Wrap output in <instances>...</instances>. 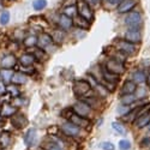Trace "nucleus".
I'll return each instance as SVG.
<instances>
[{"mask_svg": "<svg viewBox=\"0 0 150 150\" xmlns=\"http://www.w3.org/2000/svg\"><path fill=\"white\" fill-rule=\"evenodd\" d=\"M19 64H21V66H33L35 62H36V60H35V58H34V55L31 54V53H24V54H22L21 57H19Z\"/></svg>", "mask_w": 150, "mask_h": 150, "instance_id": "obj_21", "label": "nucleus"}, {"mask_svg": "<svg viewBox=\"0 0 150 150\" xmlns=\"http://www.w3.org/2000/svg\"><path fill=\"white\" fill-rule=\"evenodd\" d=\"M72 110H73L74 114H77V115H79L82 118H86V119L90 117L91 112H93V109L88 105H86L84 101H77L76 103L73 105Z\"/></svg>", "mask_w": 150, "mask_h": 150, "instance_id": "obj_8", "label": "nucleus"}, {"mask_svg": "<svg viewBox=\"0 0 150 150\" xmlns=\"http://www.w3.org/2000/svg\"><path fill=\"white\" fill-rule=\"evenodd\" d=\"M119 148H120V150H129L131 148V143L127 139H121L119 142Z\"/></svg>", "mask_w": 150, "mask_h": 150, "instance_id": "obj_39", "label": "nucleus"}, {"mask_svg": "<svg viewBox=\"0 0 150 150\" xmlns=\"http://www.w3.org/2000/svg\"><path fill=\"white\" fill-rule=\"evenodd\" d=\"M10 18H11V15L8 11H6V10L1 11V13H0V25H6L10 22Z\"/></svg>", "mask_w": 150, "mask_h": 150, "instance_id": "obj_33", "label": "nucleus"}, {"mask_svg": "<svg viewBox=\"0 0 150 150\" xmlns=\"http://www.w3.org/2000/svg\"><path fill=\"white\" fill-rule=\"evenodd\" d=\"M143 66L145 70H150V59H144L143 60Z\"/></svg>", "mask_w": 150, "mask_h": 150, "instance_id": "obj_45", "label": "nucleus"}, {"mask_svg": "<svg viewBox=\"0 0 150 150\" xmlns=\"http://www.w3.org/2000/svg\"><path fill=\"white\" fill-rule=\"evenodd\" d=\"M73 25L74 27H77V29H82V30H88L89 28H90V25H91V23L90 22H88L86 19H84L83 17H81V16H76L73 19Z\"/></svg>", "mask_w": 150, "mask_h": 150, "instance_id": "obj_19", "label": "nucleus"}, {"mask_svg": "<svg viewBox=\"0 0 150 150\" xmlns=\"http://www.w3.org/2000/svg\"><path fill=\"white\" fill-rule=\"evenodd\" d=\"M77 11H78V16L83 17L88 22L91 23L94 21V17H95L94 8L90 7L85 1H83V0H78L77 1Z\"/></svg>", "mask_w": 150, "mask_h": 150, "instance_id": "obj_4", "label": "nucleus"}, {"mask_svg": "<svg viewBox=\"0 0 150 150\" xmlns=\"http://www.w3.org/2000/svg\"><path fill=\"white\" fill-rule=\"evenodd\" d=\"M136 100L137 98H136L134 94H131V95H122L120 101H121V105H124V106H131Z\"/></svg>", "mask_w": 150, "mask_h": 150, "instance_id": "obj_31", "label": "nucleus"}, {"mask_svg": "<svg viewBox=\"0 0 150 150\" xmlns=\"http://www.w3.org/2000/svg\"><path fill=\"white\" fill-rule=\"evenodd\" d=\"M69 121H71L72 124H74L76 126L81 127V129H85V127H88L89 125H90V120L89 119H86V118H82L77 114H72L71 118L69 119Z\"/></svg>", "mask_w": 150, "mask_h": 150, "instance_id": "obj_16", "label": "nucleus"}, {"mask_svg": "<svg viewBox=\"0 0 150 150\" xmlns=\"http://www.w3.org/2000/svg\"><path fill=\"white\" fill-rule=\"evenodd\" d=\"M146 127H148V129H149V130H150V124H149V125H148V126H146Z\"/></svg>", "mask_w": 150, "mask_h": 150, "instance_id": "obj_48", "label": "nucleus"}, {"mask_svg": "<svg viewBox=\"0 0 150 150\" xmlns=\"http://www.w3.org/2000/svg\"><path fill=\"white\" fill-rule=\"evenodd\" d=\"M19 72L24 73L25 76H28V74H34L35 67L34 66H19Z\"/></svg>", "mask_w": 150, "mask_h": 150, "instance_id": "obj_37", "label": "nucleus"}, {"mask_svg": "<svg viewBox=\"0 0 150 150\" xmlns=\"http://www.w3.org/2000/svg\"><path fill=\"white\" fill-rule=\"evenodd\" d=\"M73 91L77 96H79L82 98L95 95L94 90L91 89V86H90V84L88 83V81H85V79H78V81L74 82Z\"/></svg>", "mask_w": 150, "mask_h": 150, "instance_id": "obj_3", "label": "nucleus"}, {"mask_svg": "<svg viewBox=\"0 0 150 150\" xmlns=\"http://www.w3.org/2000/svg\"><path fill=\"white\" fill-rule=\"evenodd\" d=\"M47 7V0H34L33 1V8L35 11H42Z\"/></svg>", "mask_w": 150, "mask_h": 150, "instance_id": "obj_32", "label": "nucleus"}, {"mask_svg": "<svg viewBox=\"0 0 150 150\" xmlns=\"http://www.w3.org/2000/svg\"><path fill=\"white\" fill-rule=\"evenodd\" d=\"M6 91L12 97H18L21 95V90L18 88V85H15V84H12V83L8 84V86H6Z\"/></svg>", "mask_w": 150, "mask_h": 150, "instance_id": "obj_30", "label": "nucleus"}, {"mask_svg": "<svg viewBox=\"0 0 150 150\" xmlns=\"http://www.w3.org/2000/svg\"><path fill=\"white\" fill-rule=\"evenodd\" d=\"M101 148L103 150H115V145L110 142H103L101 143Z\"/></svg>", "mask_w": 150, "mask_h": 150, "instance_id": "obj_40", "label": "nucleus"}, {"mask_svg": "<svg viewBox=\"0 0 150 150\" xmlns=\"http://www.w3.org/2000/svg\"><path fill=\"white\" fill-rule=\"evenodd\" d=\"M4 94H6V85L5 83L0 82V95H4Z\"/></svg>", "mask_w": 150, "mask_h": 150, "instance_id": "obj_44", "label": "nucleus"}, {"mask_svg": "<svg viewBox=\"0 0 150 150\" xmlns=\"http://www.w3.org/2000/svg\"><path fill=\"white\" fill-rule=\"evenodd\" d=\"M130 112H131L130 106H124V105H121L120 107H118V114L121 115V117H126V115L130 113Z\"/></svg>", "mask_w": 150, "mask_h": 150, "instance_id": "obj_36", "label": "nucleus"}, {"mask_svg": "<svg viewBox=\"0 0 150 150\" xmlns=\"http://www.w3.org/2000/svg\"><path fill=\"white\" fill-rule=\"evenodd\" d=\"M100 69H101V79L102 81H105L107 83H110L113 85H115L120 81V76H117V74H114V73H110L109 71L106 70V67L103 65Z\"/></svg>", "mask_w": 150, "mask_h": 150, "instance_id": "obj_13", "label": "nucleus"}, {"mask_svg": "<svg viewBox=\"0 0 150 150\" xmlns=\"http://www.w3.org/2000/svg\"><path fill=\"white\" fill-rule=\"evenodd\" d=\"M145 83H146V85L150 88V72L146 74V79H145Z\"/></svg>", "mask_w": 150, "mask_h": 150, "instance_id": "obj_47", "label": "nucleus"}, {"mask_svg": "<svg viewBox=\"0 0 150 150\" xmlns=\"http://www.w3.org/2000/svg\"><path fill=\"white\" fill-rule=\"evenodd\" d=\"M52 45H53V40H52L51 34L46 31H42L39 34V36H37V46H39V48L46 49Z\"/></svg>", "mask_w": 150, "mask_h": 150, "instance_id": "obj_11", "label": "nucleus"}, {"mask_svg": "<svg viewBox=\"0 0 150 150\" xmlns=\"http://www.w3.org/2000/svg\"><path fill=\"white\" fill-rule=\"evenodd\" d=\"M107 71H109L110 73H114L117 74V76H121L122 73H125V71H126V67H125V64H122V62L120 61H117L114 59H108L106 62H105V65Z\"/></svg>", "mask_w": 150, "mask_h": 150, "instance_id": "obj_5", "label": "nucleus"}, {"mask_svg": "<svg viewBox=\"0 0 150 150\" xmlns=\"http://www.w3.org/2000/svg\"><path fill=\"white\" fill-rule=\"evenodd\" d=\"M36 138H37V132L35 129H29L25 134H24V143L28 148L34 146V144L36 143Z\"/></svg>", "mask_w": 150, "mask_h": 150, "instance_id": "obj_17", "label": "nucleus"}, {"mask_svg": "<svg viewBox=\"0 0 150 150\" xmlns=\"http://www.w3.org/2000/svg\"><path fill=\"white\" fill-rule=\"evenodd\" d=\"M51 36H52V40H53L54 45H60V43L64 42L65 39H66V31L61 30L60 28H55V29L52 30Z\"/></svg>", "mask_w": 150, "mask_h": 150, "instance_id": "obj_15", "label": "nucleus"}, {"mask_svg": "<svg viewBox=\"0 0 150 150\" xmlns=\"http://www.w3.org/2000/svg\"><path fill=\"white\" fill-rule=\"evenodd\" d=\"M62 15H65L67 16L69 18H74L77 15H78V11H77V5H71V6H66L62 8V12H61Z\"/></svg>", "mask_w": 150, "mask_h": 150, "instance_id": "obj_27", "label": "nucleus"}, {"mask_svg": "<svg viewBox=\"0 0 150 150\" xmlns=\"http://www.w3.org/2000/svg\"><path fill=\"white\" fill-rule=\"evenodd\" d=\"M142 37V29H126L122 34V39L133 45H139Z\"/></svg>", "mask_w": 150, "mask_h": 150, "instance_id": "obj_6", "label": "nucleus"}, {"mask_svg": "<svg viewBox=\"0 0 150 150\" xmlns=\"http://www.w3.org/2000/svg\"><path fill=\"white\" fill-rule=\"evenodd\" d=\"M83 1H85L90 7H93L95 10V8H98L100 6H101L102 0H83Z\"/></svg>", "mask_w": 150, "mask_h": 150, "instance_id": "obj_38", "label": "nucleus"}, {"mask_svg": "<svg viewBox=\"0 0 150 150\" xmlns=\"http://www.w3.org/2000/svg\"><path fill=\"white\" fill-rule=\"evenodd\" d=\"M112 127H113V130H114L117 133H119V134H125V133H126V130H125L124 125H122L121 122L114 121L113 124H112Z\"/></svg>", "mask_w": 150, "mask_h": 150, "instance_id": "obj_34", "label": "nucleus"}, {"mask_svg": "<svg viewBox=\"0 0 150 150\" xmlns=\"http://www.w3.org/2000/svg\"><path fill=\"white\" fill-rule=\"evenodd\" d=\"M78 0H64V7L71 6V5H77Z\"/></svg>", "mask_w": 150, "mask_h": 150, "instance_id": "obj_43", "label": "nucleus"}, {"mask_svg": "<svg viewBox=\"0 0 150 150\" xmlns=\"http://www.w3.org/2000/svg\"><path fill=\"white\" fill-rule=\"evenodd\" d=\"M7 1H15V0H7Z\"/></svg>", "mask_w": 150, "mask_h": 150, "instance_id": "obj_49", "label": "nucleus"}, {"mask_svg": "<svg viewBox=\"0 0 150 150\" xmlns=\"http://www.w3.org/2000/svg\"><path fill=\"white\" fill-rule=\"evenodd\" d=\"M146 79V72L144 70H136L132 73V82H134L136 84H143L145 83Z\"/></svg>", "mask_w": 150, "mask_h": 150, "instance_id": "obj_23", "label": "nucleus"}, {"mask_svg": "<svg viewBox=\"0 0 150 150\" xmlns=\"http://www.w3.org/2000/svg\"><path fill=\"white\" fill-rule=\"evenodd\" d=\"M139 4V0H121V3L115 8L119 15H127L129 12L133 11L137 5Z\"/></svg>", "mask_w": 150, "mask_h": 150, "instance_id": "obj_7", "label": "nucleus"}, {"mask_svg": "<svg viewBox=\"0 0 150 150\" xmlns=\"http://www.w3.org/2000/svg\"><path fill=\"white\" fill-rule=\"evenodd\" d=\"M28 82V76H25L24 73L22 72H15L13 73V77L11 79V83L15 84V85H22V84H25Z\"/></svg>", "mask_w": 150, "mask_h": 150, "instance_id": "obj_24", "label": "nucleus"}, {"mask_svg": "<svg viewBox=\"0 0 150 150\" xmlns=\"http://www.w3.org/2000/svg\"><path fill=\"white\" fill-rule=\"evenodd\" d=\"M17 113V107H15L13 105L10 103H5L1 109H0V115L4 118H8V117H13Z\"/></svg>", "mask_w": 150, "mask_h": 150, "instance_id": "obj_20", "label": "nucleus"}, {"mask_svg": "<svg viewBox=\"0 0 150 150\" xmlns=\"http://www.w3.org/2000/svg\"><path fill=\"white\" fill-rule=\"evenodd\" d=\"M46 150H62L58 144H55V143H51L48 146H47V149Z\"/></svg>", "mask_w": 150, "mask_h": 150, "instance_id": "obj_42", "label": "nucleus"}, {"mask_svg": "<svg viewBox=\"0 0 150 150\" xmlns=\"http://www.w3.org/2000/svg\"><path fill=\"white\" fill-rule=\"evenodd\" d=\"M23 45L27 48H35L37 46V36L36 35H27L23 40Z\"/></svg>", "mask_w": 150, "mask_h": 150, "instance_id": "obj_28", "label": "nucleus"}, {"mask_svg": "<svg viewBox=\"0 0 150 150\" xmlns=\"http://www.w3.org/2000/svg\"><path fill=\"white\" fill-rule=\"evenodd\" d=\"M10 141H11V136L7 132H4V133L0 134V144H1L3 148L7 146L10 144Z\"/></svg>", "mask_w": 150, "mask_h": 150, "instance_id": "obj_35", "label": "nucleus"}, {"mask_svg": "<svg viewBox=\"0 0 150 150\" xmlns=\"http://www.w3.org/2000/svg\"><path fill=\"white\" fill-rule=\"evenodd\" d=\"M31 54L34 55L36 61H45L48 58V53L45 51V49L39 48V47H35L31 51Z\"/></svg>", "mask_w": 150, "mask_h": 150, "instance_id": "obj_25", "label": "nucleus"}, {"mask_svg": "<svg viewBox=\"0 0 150 150\" xmlns=\"http://www.w3.org/2000/svg\"><path fill=\"white\" fill-rule=\"evenodd\" d=\"M144 23V17L141 10L134 8L133 11L129 12L124 18V24L127 29H142Z\"/></svg>", "mask_w": 150, "mask_h": 150, "instance_id": "obj_1", "label": "nucleus"}, {"mask_svg": "<svg viewBox=\"0 0 150 150\" xmlns=\"http://www.w3.org/2000/svg\"><path fill=\"white\" fill-rule=\"evenodd\" d=\"M120 3L121 0H102L101 6H103L106 10H115Z\"/></svg>", "mask_w": 150, "mask_h": 150, "instance_id": "obj_29", "label": "nucleus"}, {"mask_svg": "<svg viewBox=\"0 0 150 150\" xmlns=\"http://www.w3.org/2000/svg\"><path fill=\"white\" fill-rule=\"evenodd\" d=\"M60 130L62 133H65L69 137H77L81 133V127L76 126L74 124H72L71 121H65L64 124L60 126Z\"/></svg>", "mask_w": 150, "mask_h": 150, "instance_id": "obj_9", "label": "nucleus"}, {"mask_svg": "<svg viewBox=\"0 0 150 150\" xmlns=\"http://www.w3.org/2000/svg\"><path fill=\"white\" fill-rule=\"evenodd\" d=\"M138 47H139V45L130 43L127 41H125L124 39L115 40L113 43V48H115L117 51H119L120 53H122L126 57H133L137 52H138Z\"/></svg>", "mask_w": 150, "mask_h": 150, "instance_id": "obj_2", "label": "nucleus"}, {"mask_svg": "<svg viewBox=\"0 0 150 150\" xmlns=\"http://www.w3.org/2000/svg\"><path fill=\"white\" fill-rule=\"evenodd\" d=\"M17 58L15 54L8 53L6 55H4L1 59H0V67L1 69H10L12 70L16 65H17Z\"/></svg>", "mask_w": 150, "mask_h": 150, "instance_id": "obj_10", "label": "nucleus"}, {"mask_svg": "<svg viewBox=\"0 0 150 150\" xmlns=\"http://www.w3.org/2000/svg\"><path fill=\"white\" fill-rule=\"evenodd\" d=\"M13 70H10V69H1L0 70V77L3 79V83H7L10 84L11 83V79L13 77Z\"/></svg>", "mask_w": 150, "mask_h": 150, "instance_id": "obj_26", "label": "nucleus"}, {"mask_svg": "<svg viewBox=\"0 0 150 150\" xmlns=\"http://www.w3.org/2000/svg\"><path fill=\"white\" fill-rule=\"evenodd\" d=\"M57 24H58V28H60L61 30L69 31L73 27V21H72V18H69L67 16L60 13V15H58Z\"/></svg>", "mask_w": 150, "mask_h": 150, "instance_id": "obj_12", "label": "nucleus"}, {"mask_svg": "<svg viewBox=\"0 0 150 150\" xmlns=\"http://www.w3.org/2000/svg\"><path fill=\"white\" fill-rule=\"evenodd\" d=\"M11 122H12V125H13L16 129H23V127L27 126L28 120H27V118H25V115H24V114L18 113V112H17L13 117H11Z\"/></svg>", "mask_w": 150, "mask_h": 150, "instance_id": "obj_14", "label": "nucleus"}, {"mask_svg": "<svg viewBox=\"0 0 150 150\" xmlns=\"http://www.w3.org/2000/svg\"><path fill=\"white\" fill-rule=\"evenodd\" d=\"M136 91H137V94L134 95L136 96V98H141V97H144L145 96V89L144 88H138V89H136Z\"/></svg>", "mask_w": 150, "mask_h": 150, "instance_id": "obj_41", "label": "nucleus"}, {"mask_svg": "<svg viewBox=\"0 0 150 150\" xmlns=\"http://www.w3.org/2000/svg\"><path fill=\"white\" fill-rule=\"evenodd\" d=\"M136 89H137V84L134 83V82H132L131 79L129 81H126L124 84H122V86H121V96L122 95H131V94H134L136 93Z\"/></svg>", "mask_w": 150, "mask_h": 150, "instance_id": "obj_18", "label": "nucleus"}, {"mask_svg": "<svg viewBox=\"0 0 150 150\" xmlns=\"http://www.w3.org/2000/svg\"><path fill=\"white\" fill-rule=\"evenodd\" d=\"M141 144H142L143 146H149V145H150V138H144V139L141 142Z\"/></svg>", "mask_w": 150, "mask_h": 150, "instance_id": "obj_46", "label": "nucleus"}, {"mask_svg": "<svg viewBox=\"0 0 150 150\" xmlns=\"http://www.w3.org/2000/svg\"><path fill=\"white\" fill-rule=\"evenodd\" d=\"M149 124H150V112H148V113L141 115L139 118H137L134 120V126L137 129H143V127L148 126Z\"/></svg>", "mask_w": 150, "mask_h": 150, "instance_id": "obj_22", "label": "nucleus"}]
</instances>
